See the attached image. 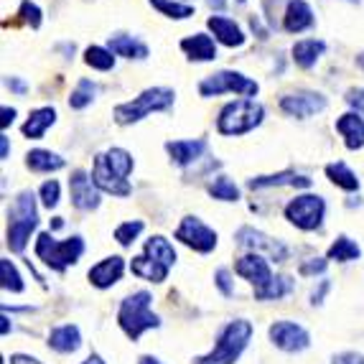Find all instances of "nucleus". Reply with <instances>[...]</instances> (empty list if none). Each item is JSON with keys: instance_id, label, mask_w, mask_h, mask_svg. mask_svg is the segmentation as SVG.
<instances>
[{"instance_id": "f257e3e1", "label": "nucleus", "mask_w": 364, "mask_h": 364, "mask_svg": "<svg viewBox=\"0 0 364 364\" xmlns=\"http://www.w3.org/2000/svg\"><path fill=\"white\" fill-rule=\"evenodd\" d=\"M133 156L122 148H109L100 153L92 166V178L97 183L100 191L112 196H130L133 186L128 183L130 171H133Z\"/></svg>"}, {"instance_id": "f03ea898", "label": "nucleus", "mask_w": 364, "mask_h": 364, "mask_svg": "<svg viewBox=\"0 0 364 364\" xmlns=\"http://www.w3.org/2000/svg\"><path fill=\"white\" fill-rule=\"evenodd\" d=\"M250 339H252V323L245 318H235L219 331L212 352L196 357L194 364H235L247 349Z\"/></svg>"}, {"instance_id": "7ed1b4c3", "label": "nucleus", "mask_w": 364, "mask_h": 364, "mask_svg": "<svg viewBox=\"0 0 364 364\" xmlns=\"http://www.w3.org/2000/svg\"><path fill=\"white\" fill-rule=\"evenodd\" d=\"M151 301H153L151 293L138 291L120 304V311H117V323H120V328L133 341H138L140 336H143V331H148V328L161 326V318L151 311Z\"/></svg>"}, {"instance_id": "20e7f679", "label": "nucleus", "mask_w": 364, "mask_h": 364, "mask_svg": "<svg viewBox=\"0 0 364 364\" xmlns=\"http://www.w3.org/2000/svg\"><path fill=\"white\" fill-rule=\"evenodd\" d=\"M173 90L168 87H151V90L140 92L138 97L130 100V102H122L115 107V122L117 125H133L140 122L143 117H148L151 112H161V109H168L173 105Z\"/></svg>"}, {"instance_id": "39448f33", "label": "nucleus", "mask_w": 364, "mask_h": 364, "mask_svg": "<svg viewBox=\"0 0 364 364\" xmlns=\"http://www.w3.org/2000/svg\"><path fill=\"white\" fill-rule=\"evenodd\" d=\"M265 117V109L255 100H235L225 105L217 117V130L222 135H242L255 130Z\"/></svg>"}, {"instance_id": "423d86ee", "label": "nucleus", "mask_w": 364, "mask_h": 364, "mask_svg": "<svg viewBox=\"0 0 364 364\" xmlns=\"http://www.w3.org/2000/svg\"><path fill=\"white\" fill-rule=\"evenodd\" d=\"M8 217H11V225H8V247L13 252H23L31 240V232L38 227L36 199H33V194L31 191H21L13 209L8 212Z\"/></svg>"}, {"instance_id": "0eeeda50", "label": "nucleus", "mask_w": 364, "mask_h": 364, "mask_svg": "<svg viewBox=\"0 0 364 364\" xmlns=\"http://www.w3.org/2000/svg\"><path fill=\"white\" fill-rule=\"evenodd\" d=\"M82 252H85V240H82V237L54 240L49 232H43L36 240L38 260H43L51 270H56V273H61V270H67L69 265H74V262L82 257Z\"/></svg>"}, {"instance_id": "6e6552de", "label": "nucleus", "mask_w": 364, "mask_h": 364, "mask_svg": "<svg viewBox=\"0 0 364 364\" xmlns=\"http://www.w3.org/2000/svg\"><path fill=\"white\" fill-rule=\"evenodd\" d=\"M323 214H326V201L314 194L296 196V199L288 201V207H286L288 222H291L293 227H298V230H306V232L318 230L323 222Z\"/></svg>"}, {"instance_id": "1a4fd4ad", "label": "nucleus", "mask_w": 364, "mask_h": 364, "mask_svg": "<svg viewBox=\"0 0 364 364\" xmlns=\"http://www.w3.org/2000/svg\"><path fill=\"white\" fill-rule=\"evenodd\" d=\"M201 97H217V95H225V92H237V95H245V97H252L257 95V82L247 79L240 72H230V69H222V72L212 74L199 85Z\"/></svg>"}, {"instance_id": "9d476101", "label": "nucleus", "mask_w": 364, "mask_h": 364, "mask_svg": "<svg viewBox=\"0 0 364 364\" xmlns=\"http://www.w3.org/2000/svg\"><path fill=\"white\" fill-rule=\"evenodd\" d=\"M176 240L196 252H212L217 247V232L209 230L199 217H183L176 230Z\"/></svg>"}, {"instance_id": "9b49d317", "label": "nucleus", "mask_w": 364, "mask_h": 364, "mask_svg": "<svg viewBox=\"0 0 364 364\" xmlns=\"http://www.w3.org/2000/svg\"><path fill=\"white\" fill-rule=\"evenodd\" d=\"M267 334H270V341L283 352H304L311 344L309 331L296 321H275Z\"/></svg>"}, {"instance_id": "f8f14e48", "label": "nucleus", "mask_w": 364, "mask_h": 364, "mask_svg": "<svg viewBox=\"0 0 364 364\" xmlns=\"http://www.w3.org/2000/svg\"><path fill=\"white\" fill-rule=\"evenodd\" d=\"M280 109L291 117L306 120V117L326 109V97L318 95V92H293V95H286V97L280 100Z\"/></svg>"}, {"instance_id": "ddd939ff", "label": "nucleus", "mask_w": 364, "mask_h": 364, "mask_svg": "<svg viewBox=\"0 0 364 364\" xmlns=\"http://www.w3.org/2000/svg\"><path fill=\"white\" fill-rule=\"evenodd\" d=\"M69 191H72V204L82 212H92L100 207V188L85 171H74L69 178Z\"/></svg>"}, {"instance_id": "4468645a", "label": "nucleus", "mask_w": 364, "mask_h": 364, "mask_svg": "<svg viewBox=\"0 0 364 364\" xmlns=\"http://www.w3.org/2000/svg\"><path fill=\"white\" fill-rule=\"evenodd\" d=\"M235 273L240 275V278H245L247 283H252L257 288L267 286L270 280H273V270H270V262L265 260L262 255H257V252H250V255L240 257L235 265Z\"/></svg>"}, {"instance_id": "2eb2a0df", "label": "nucleus", "mask_w": 364, "mask_h": 364, "mask_svg": "<svg viewBox=\"0 0 364 364\" xmlns=\"http://www.w3.org/2000/svg\"><path fill=\"white\" fill-rule=\"evenodd\" d=\"M237 245H242V247H250V250H265L267 255L273 257L275 262H283L286 260V247L280 242H275V240H270L267 235H262V232L252 230V227H242V230L237 232Z\"/></svg>"}, {"instance_id": "dca6fc26", "label": "nucleus", "mask_w": 364, "mask_h": 364, "mask_svg": "<svg viewBox=\"0 0 364 364\" xmlns=\"http://www.w3.org/2000/svg\"><path fill=\"white\" fill-rule=\"evenodd\" d=\"M122 273H125V260L120 255H112L100 260L95 267H90L87 278H90V283L95 288H109L122 278Z\"/></svg>"}, {"instance_id": "f3484780", "label": "nucleus", "mask_w": 364, "mask_h": 364, "mask_svg": "<svg viewBox=\"0 0 364 364\" xmlns=\"http://www.w3.org/2000/svg\"><path fill=\"white\" fill-rule=\"evenodd\" d=\"M209 31L214 33V38H217L219 43H225V46H230V49H235V46H242L245 43V33L242 28L235 23L232 18H225V16H212V18L207 21Z\"/></svg>"}, {"instance_id": "a211bd4d", "label": "nucleus", "mask_w": 364, "mask_h": 364, "mask_svg": "<svg viewBox=\"0 0 364 364\" xmlns=\"http://www.w3.org/2000/svg\"><path fill=\"white\" fill-rule=\"evenodd\" d=\"M314 26V11L306 0H291L286 8V16H283V28L288 33H301V31L311 28Z\"/></svg>"}, {"instance_id": "6ab92c4d", "label": "nucleus", "mask_w": 364, "mask_h": 364, "mask_svg": "<svg viewBox=\"0 0 364 364\" xmlns=\"http://www.w3.org/2000/svg\"><path fill=\"white\" fill-rule=\"evenodd\" d=\"M336 130L344 138L349 151H359L364 148V120L359 117V112H346L336 120Z\"/></svg>"}, {"instance_id": "aec40b11", "label": "nucleus", "mask_w": 364, "mask_h": 364, "mask_svg": "<svg viewBox=\"0 0 364 364\" xmlns=\"http://www.w3.org/2000/svg\"><path fill=\"white\" fill-rule=\"evenodd\" d=\"M49 346L59 354L77 352L79 346H82V334H79V326H74V323H64V326L51 328Z\"/></svg>"}, {"instance_id": "412c9836", "label": "nucleus", "mask_w": 364, "mask_h": 364, "mask_svg": "<svg viewBox=\"0 0 364 364\" xmlns=\"http://www.w3.org/2000/svg\"><path fill=\"white\" fill-rule=\"evenodd\" d=\"M166 151L176 166H188L207 151V143L204 140H171V143H166Z\"/></svg>"}, {"instance_id": "4be33fe9", "label": "nucleus", "mask_w": 364, "mask_h": 364, "mask_svg": "<svg viewBox=\"0 0 364 364\" xmlns=\"http://www.w3.org/2000/svg\"><path fill=\"white\" fill-rule=\"evenodd\" d=\"M181 49L188 54V59H194V61L217 59V43H214L212 36H207V33H194V36L183 38Z\"/></svg>"}, {"instance_id": "5701e85b", "label": "nucleus", "mask_w": 364, "mask_h": 364, "mask_svg": "<svg viewBox=\"0 0 364 364\" xmlns=\"http://www.w3.org/2000/svg\"><path fill=\"white\" fill-rule=\"evenodd\" d=\"M54 120H56V109L54 107H38V109H33L28 115V120L23 122V135L26 138H31V140H38V138H43V133L54 125Z\"/></svg>"}, {"instance_id": "b1692460", "label": "nucleus", "mask_w": 364, "mask_h": 364, "mask_svg": "<svg viewBox=\"0 0 364 364\" xmlns=\"http://www.w3.org/2000/svg\"><path fill=\"white\" fill-rule=\"evenodd\" d=\"M143 255L151 257L153 262H158V265H164V267H173V262H176V250H173V245L166 240V237L156 235L151 237L146 242V250H143Z\"/></svg>"}, {"instance_id": "393cba45", "label": "nucleus", "mask_w": 364, "mask_h": 364, "mask_svg": "<svg viewBox=\"0 0 364 364\" xmlns=\"http://www.w3.org/2000/svg\"><path fill=\"white\" fill-rule=\"evenodd\" d=\"M326 51V43L316 41V38H306V41H298L293 46V61H296L301 69H311L318 61V56Z\"/></svg>"}, {"instance_id": "a878e982", "label": "nucleus", "mask_w": 364, "mask_h": 364, "mask_svg": "<svg viewBox=\"0 0 364 364\" xmlns=\"http://www.w3.org/2000/svg\"><path fill=\"white\" fill-rule=\"evenodd\" d=\"M250 188H267V186H311V178L298 176V173H291V171H283V173H275V176H257L247 181Z\"/></svg>"}, {"instance_id": "bb28decb", "label": "nucleus", "mask_w": 364, "mask_h": 364, "mask_svg": "<svg viewBox=\"0 0 364 364\" xmlns=\"http://www.w3.org/2000/svg\"><path fill=\"white\" fill-rule=\"evenodd\" d=\"M26 166H28L31 171H36V173H51V171L64 168V158L51 151L36 148V151H31L28 156H26Z\"/></svg>"}, {"instance_id": "cd10ccee", "label": "nucleus", "mask_w": 364, "mask_h": 364, "mask_svg": "<svg viewBox=\"0 0 364 364\" xmlns=\"http://www.w3.org/2000/svg\"><path fill=\"white\" fill-rule=\"evenodd\" d=\"M130 270H133V275L148 280V283H164V280L168 278V267L158 265V262H153L151 257H146V255L135 257V260L130 262Z\"/></svg>"}, {"instance_id": "c85d7f7f", "label": "nucleus", "mask_w": 364, "mask_h": 364, "mask_svg": "<svg viewBox=\"0 0 364 364\" xmlns=\"http://www.w3.org/2000/svg\"><path fill=\"white\" fill-rule=\"evenodd\" d=\"M109 51L115 56H125V59H146L148 46L135 41L133 36H109Z\"/></svg>"}, {"instance_id": "c756f323", "label": "nucleus", "mask_w": 364, "mask_h": 364, "mask_svg": "<svg viewBox=\"0 0 364 364\" xmlns=\"http://www.w3.org/2000/svg\"><path fill=\"white\" fill-rule=\"evenodd\" d=\"M326 176L331 178V183H334V186L344 188V191H357V188H359L357 173H354V171L349 168L346 164H341V161L326 166Z\"/></svg>"}, {"instance_id": "7c9ffc66", "label": "nucleus", "mask_w": 364, "mask_h": 364, "mask_svg": "<svg viewBox=\"0 0 364 364\" xmlns=\"http://www.w3.org/2000/svg\"><path fill=\"white\" fill-rule=\"evenodd\" d=\"M291 291H293V280L288 275H273V280L267 286L257 288L255 298L257 301H280V298H286Z\"/></svg>"}, {"instance_id": "2f4dec72", "label": "nucleus", "mask_w": 364, "mask_h": 364, "mask_svg": "<svg viewBox=\"0 0 364 364\" xmlns=\"http://www.w3.org/2000/svg\"><path fill=\"white\" fill-rule=\"evenodd\" d=\"M362 255V250H359L357 242H352L346 235L336 237V242L328 247L326 252V260H336V262H349V260H357Z\"/></svg>"}, {"instance_id": "473e14b6", "label": "nucleus", "mask_w": 364, "mask_h": 364, "mask_svg": "<svg viewBox=\"0 0 364 364\" xmlns=\"http://www.w3.org/2000/svg\"><path fill=\"white\" fill-rule=\"evenodd\" d=\"M85 61L87 67L92 69H100V72H109V69L115 67V56L109 49H102V46H90L85 51Z\"/></svg>"}, {"instance_id": "72a5a7b5", "label": "nucleus", "mask_w": 364, "mask_h": 364, "mask_svg": "<svg viewBox=\"0 0 364 364\" xmlns=\"http://www.w3.org/2000/svg\"><path fill=\"white\" fill-rule=\"evenodd\" d=\"M95 95H97V87L92 85L90 79H79L77 90H74L72 97H69V107H72V109H85L87 105H92Z\"/></svg>"}, {"instance_id": "f704fd0d", "label": "nucleus", "mask_w": 364, "mask_h": 364, "mask_svg": "<svg viewBox=\"0 0 364 364\" xmlns=\"http://www.w3.org/2000/svg\"><path fill=\"white\" fill-rule=\"evenodd\" d=\"M209 194L219 201H237L240 199V188L235 186V181H230L227 176H217L209 183Z\"/></svg>"}, {"instance_id": "c9c22d12", "label": "nucleus", "mask_w": 364, "mask_h": 364, "mask_svg": "<svg viewBox=\"0 0 364 364\" xmlns=\"http://www.w3.org/2000/svg\"><path fill=\"white\" fill-rule=\"evenodd\" d=\"M0 280H3V291H11V293L23 291V280H21L18 270H16V265L8 257L0 260Z\"/></svg>"}, {"instance_id": "e433bc0d", "label": "nucleus", "mask_w": 364, "mask_h": 364, "mask_svg": "<svg viewBox=\"0 0 364 364\" xmlns=\"http://www.w3.org/2000/svg\"><path fill=\"white\" fill-rule=\"evenodd\" d=\"M151 6L158 8V11L168 16V18H188V16H194V6H188V3H173V0H151Z\"/></svg>"}, {"instance_id": "4c0bfd02", "label": "nucleus", "mask_w": 364, "mask_h": 364, "mask_svg": "<svg viewBox=\"0 0 364 364\" xmlns=\"http://www.w3.org/2000/svg\"><path fill=\"white\" fill-rule=\"evenodd\" d=\"M140 232H143V222H140V219H135V222H122L115 230V240L122 247H128V245L135 242V237H138Z\"/></svg>"}, {"instance_id": "58836bf2", "label": "nucleus", "mask_w": 364, "mask_h": 364, "mask_svg": "<svg viewBox=\"0 0 364 364\" xmlns=\"http://www.w3.org/2000/svg\"><path fill=\"white\" fill-rule=\"evenodd\" d=\"M59 191H61V186H59V181H46L41 186V191H38V196H41V204L46 209H54L56 204H59Z\"/></svg>"}, {"instance_id": "ea45409f", "label": "nucleus", "mask_w": 364, "mask_h": 364, "mask_svg": "<svg viewBox=\"0 0 364 364\" xmlns=\"http://www.w3.org/2000/svg\"><path fill=\"white\" fill-rule=\"evenodd\" d=\"M18 16L31 26V28H38L41 26V8L36 3H31V0H23L18 8Z\"/></svg>"}, {"instance_id": "a19ab883", "label": "nucleus", "mask_w": 364, "mask_h": 364, "mask_svg": "<svg viewBox=\"0 0 364 364\" xmlns=\"http://www.w3.org/2000/svg\"><path fill=\"white\" fill-rule=\"evenodd\" d=\"M214 283H217V288L222 291V296H235V286H232V278H230V270H225V267H219L217 273H214Z\"/></svg>"}, {"instance_id": "79ce46f5", "label": "nucleus", "mask_w": 364, "mask_h": 364, "mask_svg": "<svg viewBox=\"0 0 364 364\" xmlns=\"http://www.w3.org/2000/svg\"><path fill=\"white\" fill-rule=\"evenodd\" d=\"M344 100H346V105H349V107H354L359 115H364V90H362V87H354V90H349Z\"/></svg>"}, {"instance_id": "37998d69", "label": "nucleus", "mask_w": 364, "mask_h": 364, "mask_svg": "<svg viewBox=\"0 0 364 364\" xmlns=\"http://www.w3.org/2000/svg\"><path fill=\"white\" fill-rule=\"evenodd\" d=\"M328 265V260H323V257H316V260H309L301 265V275H318L323 273Z\"/></svg>"}, {"instance_id": "c03bdc74", "label": "nucleus", "mask_w": 364, "mask_h": 364, "mask_svg": "<svg viewBox=\"0 0 364 364\" xmlns=\"http://www.w3.org/2000/svg\"><path fill=\"white\" fill-rule=\"evenodd\" d=\"M331 364H364V354L359 352H341L331 359Z\"/></svg>"}, {"instance_id": "a18cd8bd", "label": "nucleus", "mask_w": 364, "mask_h": 364, "mask_svg": "<svg viewBox=\"0 0 364 364\" xmlns=\"http://www.w3.org/2000/svg\"><path fill=\"white\" fill-rule=\"evenodd\" d=\"M328 288H331V283H328V280H321L318 291H314V296H311V304H314V306H321L323 304V296L328 293Z\"/></svg>"}, {"instance_id": "49530a36", "label": "nucleus", "mask_w": 364, "mask_h": 364, "mask_svg": "<svg viewBox=\"0 0 364 364\" xmlns=\"http://www.w3.org/2000/svg\"><path fill=\"white\" fill-rule=\"evenodd\" d=\"M6 85H8V90L16 92V95H26V90H28V87H26V82H21L18 77H11Z\"/></svg>"}, {"instance_id": "de8ad7c7", "label": "nucleus", "mask_w": 364, "mask_h": 364, "mask_svg": "<svg viewBox=\"0 0 364 364\" xmlns=\"http://www.w3.org/2000/svg\"><path fill=\"white\" fill-rule=\"evenodd\" d=\"M0 115H3L0 125H3V130H6L8 125H11V122L16 120V109H13V107H3V109H0Z\"/></svg>"}, {"instance_id": "09e8293b", "label": "nucleus", "mask_w": 364, "mask_h": 364, "mask_svg": "<svg viewBox=\"0 0 364 364\" xmlns=\"http://www.w3.org/2000/svg\"><path fill=\"white\" fill-rule=\"evenodd\" d=\"M11 364H43V362H38L36 357H28V354H13Z\"/></svg>"}, {"instance_id": "8fccbe9b", "label": "nucleus", "mask_w": 364, "mask_h": 364, "mask_svg": "<svg viewBox=\"0 0 364 364\" xmlns=\"http://www.w3.org/2000/svg\"><path fill=\"white\" fill-rule=\"evenodd\" d=\"M0 158H3V161L8 158V138L6 135H0Z\"/></svg>"}, {"instance_id": "3c124183", "label": "nucleus", "mask_w": 364, "mask_h": 364, "mask_svg": "<svg viewBox=\"0 0 364 364\" xmlns=\"http://www.w3.org/2000/svg\"><path fill=\"white\" fill-rule=\"evenodd\" d=\"M138 364H164L158 357H151V354H143V357L138 359Z\"/></svg>"}, {"instance_id": "603ef678", "label": "nucleus", "mask_w": 364, "mask_h": 364, "mask_svg": "<svg viewBox=\"0 0 364 364\" xmlns=\"http://www.w3.org/2000/svg\"><path fill=\"white\" fill-rule=\"evenodd\" d=\"M82 364H107V362H105V359L100 357V354H90V357H87Z\"/></svg>"}, {"instance_id": "864d4df0", "label": "nucleus", "mask_w": 364, "mask_h": 364, "mask_svg": "<svg viewBox=\"0 0 364 364\" xmlns=\"http://www.w3.org/2000/svg\"><path fill=\"white\" fill-rule=\"evenodd\" d=\"M212 8H225V0H207Z\"/></svg>"}, {"instance_id": "5fc2aeb1", "label": "nucleus", "mask_w": 364, "mask_h": 364, "mask_svg": "<svg viewBox=\"0 0 364 364\" xmlns=\"http://www.w3.org/2000/svg\"><path fill=\"white\" fill-rule=\"evenodd\" d=\"M51 227H54V230H61V227H64V222H61V217H56V219H54V225H51Z\"/></svg>"}, {"instance_id": "6e6d98bb", "label": "nucleus", "mask_w": 364, "mask_h": 364, "mask_svg": "<svg viewBox=\"0 0 364 364\" xmlns=\"http://www.w3.org/2000/svg\"><path fill=\"white\" fill-rule=\"evenodd\" d=\"M357 64H359V67L364 69V54H359V56H357Z\"/></svg>"}, {"instance_id": "4d7b16f0", "label": "nucleus", "mask_w": 364, "mask_h": 364, "mask_svg": "<svg viewBox=\"0 0 364 364\" xmlns=\"http://www.w3.org/2000/svg\"><path fill=\"white\" fill-rule=\"evenodd\" d=\"M237 3H245V0H237Z\"/></svg>"}, {"instance_id": "13d9d810", "label": "nucleus", "mask_w": 364, "mask_h": 364, "mask_svg": "<svg viewBox=\"0 0 364 364\" xmlns=\"http://www.w3.org/2000/svg\"><path fill=\"white\" fill-rule=\"evenodd\" d=\"M352 3H357V0H352Z\"/></svg>"}]
</instances>
